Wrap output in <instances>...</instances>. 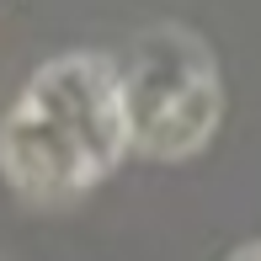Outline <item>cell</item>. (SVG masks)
Listing matches in <instances>:
<instances>
[{"label": "cell", "instance_id": "3", "mask_svg": "<svg viewBox=\"0 0 261 261\" xmlns=\"http://www.w3.org/2000/svg\"><path fill=\"white\" fill-rule=\"evenodd\" d=\"M240 261H261V251H251V256H240Z\"/></svg>", "mask_w": 261, "mask_h": 261}, {"label": "cell", "instance_id": "1", "mask_svg": "<svg viewBox=\"0 0 261 261\" xmlns=\"http://www.w3.org/2000/svg\"><path fill=\"white\" fill-rule=\"evenodd\" d=\"M123 139H128L123 96H117L107 64L64 59L32 80V91L11 112L6 134H0V160L21 192L64 197L96 181L117 160Z\"/></svg>", "mask_w": 261, "mask_h": 261}, {"label": "cell", "instance_id": "2", "mask_svg": "<svg viewBox=\"0 0 261 261\" xmlns=\"http://www.w3.org/2000/svg\"><path fill=\"white\" fill-rule=\"evenodd\" d=\"M117 96H123L128 139L165 155V149H192L208 134L213 112H219V80L197 43L176 38V32H155L134 54Z\"/></svg>", "mask_w": 261, "mask_h": 261}]
</instances>
